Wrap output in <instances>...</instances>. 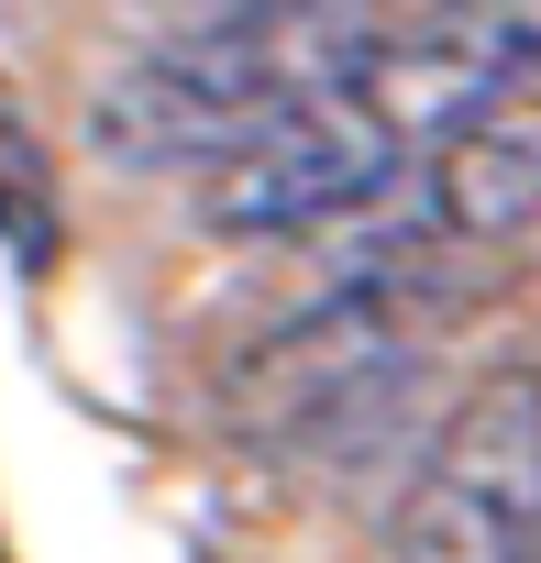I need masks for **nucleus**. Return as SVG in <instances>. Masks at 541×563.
<instances>
[{
	"mask_svg": "<svg viewBox=\"0 0 541 563\" xmlns=\"http://www.w3.org/2000/svg\"><path fill=\"white\" fill-rule=\"evenodd\" d=\"M420 332L409 310L332 288L321 310L277 321L265 343H243V365L221 376V420L265 453V464H310V475H365L409 442L420 420Z\"/></svg>",
	"mask_w": 541,
	"mask_h": 563,
	"instance_id": "f257e3e1",
	"label": "nucleus"
},
{
	"mask_svg": "<svg viewBox=\"0 0 541 563\" xmlns=\"http://www.w3.org/2000/svg\"><path fill=\"white\" fill-rule=\"evenodd\" d=\"M398 563H541V376H486L398 497Z\"/></svg>",
	"mask_w": 541,
	"mask_h": 563,
	"instance_id": "f03ea898",
	"label": "nucleus"
},
{
	"mask_svg": "<svg viewBox=\"0 0 541 563\" xmlns=\"http://www.w3.org/2000/svg\"><path fill=\"white\" fill-rule=\"evenodd\" d=\"M398 188H409V144H398L376 111H354L343 89L277 111L265 133H243L221 166L188 177L199 221H210V232H243V243H254V232H343V221L387 210Z\"/></svg>",
	"mask_w": 541,
	"mask_h": 563,
	"instance_id": "7ed1b4c3",
	"label": "nucleus"
},
{
	"mask_svg": "<svg viewBox=\"0 0 541 563\" xmlns=\"http://www.w3.org/2000/svg\"><path fill=\"white\" fill-rule=\"evenodd\" d=\"M541 89V23L530 12H365L343 100L376 111L398 144H464L475 122L519 111Z\"/></svg>",
	"mask_w": 541,
	"mask_h": 563,
	"instance_id": "20e7f679",
	"label": "nucleus"
},
{
	"mask_svg": "<svg viewBox=\"0 0 541 563\" xmlns=\"http://www.w3.org/2000/svg\"><path fill=\"white\" fill-rule=\"evenodd\" d=\"M420 232H442L453 254H486V243H519L541 221V111H497L475 122L464 144L431 155V177L409 188Z\"/></svg>",
	"mask_w": 541,
	"mask_h": 563,
	"instance_id": "39448f33",
	"label": "nucleus"
}]
</instances>
